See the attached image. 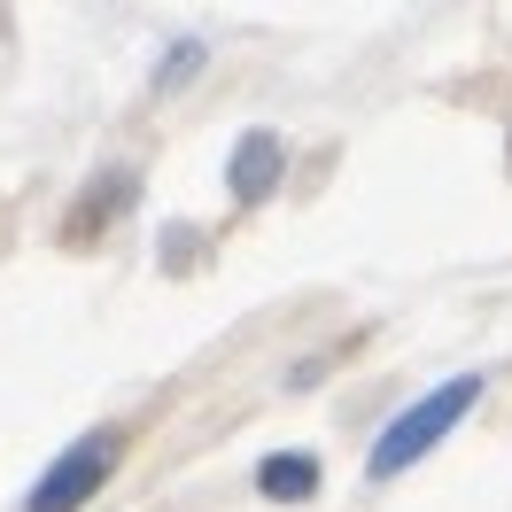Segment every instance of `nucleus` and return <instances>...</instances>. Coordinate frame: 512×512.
Masks as SVG:
<instances>
[{"instance_id": "obj_1", "label": "nucleus", "mask_w": 512, "mask_h": 512, "mask_svg": "<svg viewBox=\"0 0 512 512\" xmlns=\"http://www.w3.org/2000/svg\"><path fill=\"white\" fill-rule=\"evenodd\" d=\"M474 396H481V381L466 373V381H443L435 396H419V404H412L404 419H388V435L373 443V458H365V466H373V481H388V474H404L412 458H427V450L443 443L458 419L474 412Z\"/></svg>"}, {"instance_id": "obj_2", "label": "nucleus", "mask_w": 512, "mask_h": 512, "mask_svg": "<svg viewBox=\"0 0 512 512\" xmlns=\"http://www.w3.org/2000/svg\"><path fill=\"white\" fill-rule=\"evenodd\" d=\"M109 466H117V435L101 427V435L70 443L63 458L39 474V489H32V505H24V512H78V505L101 489V481H109Z\"/></svg>"}, {"instance_id": "obj_3", "label": "nucleus", "mask_w": 512, "mask_h": 512, "mask_svg": "<svg viewBox=\"0 0 512 512\" xmlns=\"http://www.w3.org/2000/svg\"><path fill=\"white\" fill-rule=\"evenodd\" d=\"M225 187H233V202H264L280 187V140L272 132H241V148L225 163Z\"/></svg>"}, {"instance_id": "obj_4", "label": "nucleus", "mask_w": 512, "mask_h": 512, "mask_svg": "<svg viewBox=\"0 0 512 512\" xmlns=\"http://www.w3.org/2000/svg\"><path fill=\"white\" fill-rule=\"evenodd\" d=\"M256 489H264L272 505H303V497L319 489V458H303V450H280V458H264V466H256Z\"/></svg>"}]
</instances>
